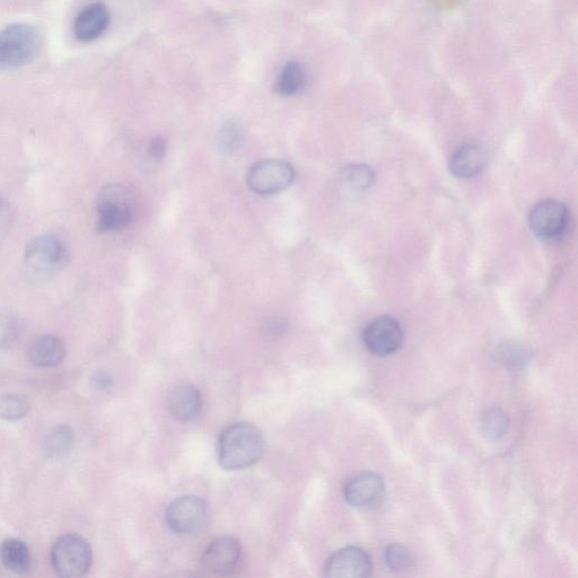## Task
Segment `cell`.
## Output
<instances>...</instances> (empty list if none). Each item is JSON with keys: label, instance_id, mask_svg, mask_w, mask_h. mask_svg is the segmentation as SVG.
<instances>
[{"label": "cell", "instance_id": "obj_1", "mask_svg": "<svg viewBox=\"0 0 578 578\" xmlns=\"http://www.w3.org/2000/svg\"><path fill=\"white\" fill-rule=\"evenodd\" d=\"M264 452V436L249 423L225 428L218 443V460L226 470L247 469L257 463Z\"/></svg>", "mask_w": 578, "mask_h": 578}, {"label": "cell", "instance_id": "obj_2", "mask_svg": "<svg viewBox=\"0 0 578 578\" xmlns=\"http://www.w3.org/2000/svg\"><path fill=\"white\" fill-rule=\"evenodd\" d=\"M41 34L35 26L17 23L0 32V68L17 69L28 65L41 48Z\"/></svg>", "mask_w": 578, "mask_h": 578}, {"label": "cell", "instance_id": "obj_3", "mask_svg": "<svg viewBox=\"0 0 578 578\" xmlns=\"http://www.w3.org/2000/svg\"><path fill=\"white\" fill-rule=\"evenodd\" d=\"M135 197L127 187L111 185L100 192L96 212L101 232H116L126 229L134 220Z\"/></svg>", "mask_w": 578, "mask_h": 578}, {"label": "cell", "instance_id": "obj_4", "mask_svg": "<svg viewBox=\"0 0 578 578\" xmlns=\"http://www.w3.org/2000/svg\"><path fill=\"white\" fill-rule=\"evenodd\" d=\"M67 249L55 235H40L25 250V266L37 280L55 276L66 264Z\"/></svg>", "mask_w": 578, "mask_h": 578}, {"label": "cell", "instance_id": "obj_5", "mask_svg": "<svg viewBox=\"0 0 578 578\" xmlns=\"http://www.w3.org/2000/svg\"><path fill=\"white\" fill-rule=\"evenodd\" d=\"M51 562L61 577L84 576L92 565V548L83 538L67 534L60 537L52 547Z\"/></svg>", "mask_w": 578, "mask_h": 578}, {"label": "cell", "instance_id": "obj_6", "mask_svg": "<svg viewBox=\"0 0 578 578\" xmlns=\"http://www.w3.org/2000/svg\"><path fill=\"white\" fill-rule=\"evenodd\" d=\"M295 171L292 165L279 160L259 161L251 166L248 173V185L258 195L279 194L292 185Z\"/></svg>", "mask_w": 578, "mask_h": 578}, {"label": "cell", "instance_id": "obj_7", "mask_svg": "<svg viewBox=\"0 0 578 578\" xmlns=\"http://www.w3.org/2000/svg\"><path fill=\"white\" fill-rule=\"evenodd\" d=\"M209 511L204 499L197 496H182L168 506L166 523L179 534H194L203 530L208 522Z\"/></svg>", "mask_w": 578, "mask_h": 578}, {"label": "cell", "instance_id": "obj_8", "mask_svg": "<svg viewBox=\"0 0 578 578\" xmlns=\"http://www.w3.org/2000/svg\"><path fill=\"white\" fill-rule=\"evenodd\" d=\"M404 330L390 317L376 318L364 330V344L373 355L385 357L397 353L404 344Z\"/></svg>", "mask_w": 578, "mask_h": 578}, {"label": "cell", "instance_id": "obj_9", "mask_svg": "<svg viewBox=\"0 0 578 578\" xmlns=\"http://www.w3.org/2000/svg\"><path fill=\"white\" fill-rule=\"evenodd\" d=\"M567 224L568 210L560 201H541L531 210V230L541 240L558 239L565 232Z\"/></svg>", "mask_w": 578, "mask_h": 578}, {"label": "cell", "instance_id": "obj_10", "mask_svg": "<svg viewBox=\"0 0 578 578\" xmlns=\"http://www.w3.org/2000/svg\"><path fill=\"white\" fill-rule=\"evenodd\" d=\"M384 496V480L375 472H363L347 481L344 487L346 502L357 509L379 505Z\"/></svg>", "mask_w": 578, "mask_h": 578}, {"label": "cell", "instance_id": "obj_11", "mask_svg": "<svg viewBox=\"0 0 578 578\" xmlns=\"http://www.w3.org/2000/svg\"><path fill=\"white\" fill-rule=\"evenodd\" d=\"M371 574V557L364 549L353 546L336 551L324 568L327 577L363 578Z\"/></svg>", "mask_w": 578, "mask_h": 578}, {"label": "cell", "instance_id": "obj_12", "mask_svg": "<svg viewBox=\"0 0 578 578\" xmlns=\"http://www.w3.org/2000/svg\"><path fill=\"white\" fill-rule=\"evenodd\" d=\"M242 556L240 542L233 537H222L205 550L203 563L215 575H231L238 569Z\"/></svg>", "mask_w": 578, "mask_h": 578}, {"label": "cell", "instance_id": "obj_13", "mask_svg": "<svg viewBox=\"0 0 578 578\" xmlns=\"http://www.w3.org/2000/svg\"><path fill=\"white\" fill-rule=\"evenodd\" d=\"M110 24L108 7L94 3L83 8L74 23V33L78 40L89 42L101 37Z\"/></svg>", "mask_w": 578, "mask_h": 578}, {"label": "cell", "instance_id": "obj_14", "mask_svg": "<svg viewBox=\"0 0 578 578\" xmlns=\"http://www.w3.org/2000/svg\"><path fill=\"white\" fill-rule=\"evenodd\" d=\"M168 406L175 419L180 422H190L199 416L203 408V400L194 385L182 383L170 392Z\"/></svg>", "mask_w": 578, "mask_h": 578}, {"label": "cell", "instance_id": "obj_15", "mask_svg": "<svg viewBox=\"0 0 578 578\" xmlns=\"http://www.w3.org/2000/svg\"><path fill=\"white\" fill-rule=\"evenodd\" d=\"M487 153L479 144H467L459 148L452 156L450 169L453 175L459 179L476 177L485 169Z\"/></svg>", "mask_w": 578, "mask_h": 578}, {"label": "cell", "instance_id": "obj_16", "mask_svg": "<svg viewBox=\"0 0 578 578\" xmlns=\"http://www.w3.org/2000/svg\"><path fill=\"white\" fill-rule=\"evenodd\" d=\"M66 348L64 341L56 336H41L35 339L29 349L32 364L39 367H54L64 361Z\"/></svg>", "mask_w": 578, "mask_h": 578}, {"label": "cell", "instance_id": "obj_17", "mask_svg": "<svg viewBox=\"0 0 578 578\" xmlns=\"http://www.w3.org/2000/svg\"><path fill=\"white\" fill-rule=\"evenodd\" d=\"M0 559L8 571L17 575H23L30 571V550L19 539L10 538L3 541L2 546H0Z\"/></svg>", "mask_w": 578, "mask_h": 578}, {"label": "cell", "instance_id": "obj_18", "mask_svg": "<svg viewBox=\"0 0 578 578\" xmlns=\"http://www.w3.org/2000/svg\"><path fill=\"white\" fill-rule=\"evenodd\" d=\"M308 82V73L299 61H289L280 72L275 90L284 96L299 94Z\"/></svg>", "mask_w": 578, "mask_h": 578}, {"label": "cell", "instance_id": "obj_19", "mask_svg": "<svg viewBox=\"0 0 578 578\" xmlns=\"http://www.w3.org/2000/svg\"><path fill=\"white\" fill-rule=\"evenodd\" d=\"M510 427V418L505 411L493 408L486 411L481 417V432L487 440L496 441L501 439Z\"/></svg>", "mask_w": 578, "mask_h": 578}, {"label": "cell", "instance_id": "obj_20", "mask_svg": "<svg viewBox=\"0 0 578 578\" xmlns=\"http://www.w3.org/2000/svg\"><path fill=\"white\" fill-rule=\"evenodd\" d=\"M74 445V433L68 426L60 425L52 429L47 437L46 451L51 457H64L72 450Z\"/></svg>", "mask_w": 578, "mask_h": 578}, {"label": "cell", "instance_id": "obj_21", "mask_svg": "<svg viewBox=\"0 0 578 578\" xmlns=\"http://www.w3.org/2000/svg\"><path fill=\"white\" fill-rule=\"evenodd\" d=\"M385 564L393 572H407L415 565V556L411 550L405 546L394 544L385 550Z\"/></svg>", "mask_w": 578, "mask_h": 578}, {"label": "cell", "instance_id": "obj_22", "mask_svg": "<svg viewBox=\"0 0 578 578\" xmlns=\"http://www.w3.org/2000/svg\"><path fill=\"white\" fill-rule=\"evenodd\" d=\"M343 177L349 188L363 191L372 187L375 174L369 166L353 164L346 166L343 171Z\"/></svg>", "mask_w": 578, "mask_h": 578}, {"label": "cell", "instance_id": "obj_23", "mask_svg": "<svg viewBox=\"0 0 578 578\" xmlns=\"http://www.w3.org/2000/svg\"><path fill=\"white\" fill-rule=\"evenodd\" d=\"M28 401L19 394L7 393L0 396V418L19 420L28 414Z\"/></svg>", "mask_w": 578, "mask_h": 578}, {"label": "cell", "instance_id": "obj_24", "mask_svg": "<svg viewBox=\"0 0 578 578\" xmlns=\"http://www.w3.org/2000/svg\"><path fill=\"white\" fill-rule=\"evenodd\" d=\"M243 138V129L238 121L224 122L217 135V146L222 152L231 153L238 148Z\"/></svg>", "mask_w": 578, "mask_h": 578}, {"label": "cell", "instance_id": "obj_25", "mask_svg": "<svg viewBox=\"0 0 578 578\" xmlns=\"http://www.w3.org/2000/svg\"><path fill=\"white\" fill-rule=\"evenodd\" d=\"M499 361L505 366L518 369L525 363H528L530 358L529 349L518 343H506L499 347L497 352Z\"/></svg>", "mask_w": 578, "mask_h": 578}, {"label": "cell", "instance_id": "obj_26", "mask_svg": "<svg viewBox=\"0 0 578 578\" xmlns=\"http://www.w3.org/2000/svg\"><path fill=\"white\" fill-rule=\"evenodd\" d=\"M21 334V321L10 312H0V349L11 347Z\"/></svg>", "mask_w": 578, "mask_h": 578}, {"label": "cell", "instance_id": "obj_27", "mask_svg": "<svg viewBox=\"0 0 578 578\" xmlns=\"http://www.w3.org/2000/svg\"><path fill=\"white\" fill-rule=\"evenodd\" d=\"M165 152V140L160 136L152 138L150 144H148V155H150L151 159L154 161H160L163 159Z\"/></svg>", "mask_w": 578, "mask_h": 578}, {"label": "cell", "instance_id": "obj_28", "mask_svg": "<svg viewBox=\"0 0 578 578\" xmlns=\"http://www.w3.org/2000/svg\"><path fill=\"white\" fill-rule=\"evenodd\" d=\"M111 383V376L108 373L99 372L92 378V384L96 390H107L111 387Z\"/></svg>", "mask_w": 578, "mask_h": 578}, {"label": "cell", "instance_id": "obj_29", "mask_svg": "<svg viewBox=\"0 0 578 578\" xmlns=\"http://www.w3.org/2000/svg\"><path fill=\"white\" fill-rule=\"evenodd\" d=\"M8 216H10V206L0 199V223L5 222Z\"/></svg>", "mask_w": 578, "mask_h": 578}]
</instances>
